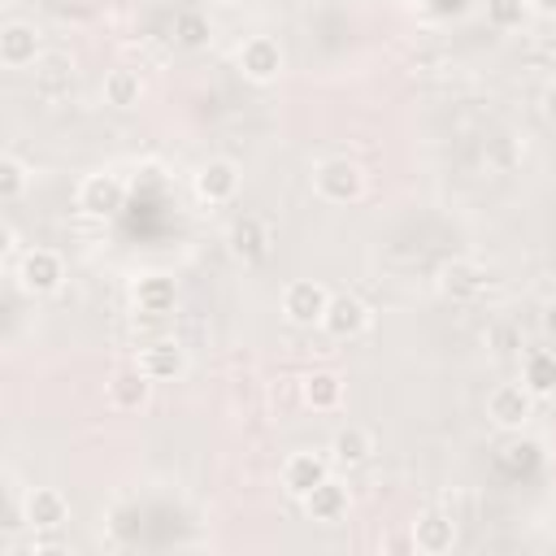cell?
<instances>
[{
  "label": "cell",
  "instance_id": "obj_1",
  "mask_svg": "<svg viewBox=\"0 0 556 556\" xmlns=\"http://www.w3.org/2000/svg\"><path fill=\"white\" fill-rule=\"evenodd\" d=\"M313 191L326 204H356L365 195V165L352 156H326L313 169Z\"/></svg>",
  "mask_w": 556,
  "mask_h": 556
},
{
  "label": "cell",
  "instance_id": "obj_2",
  "mask_svg": "<svg viewBox=\"0 0 556 556\" xmlns=\"http://www.w3.org/2000/svg\"><path fill=\"white\" fill-rule=\"evenodd\" d=\"M65 282V261L56 248H26L17 256V287L26 295H56Z\"/></svg>",
  "mask_w": 556,
  "mask_h": 556
},
{
  "label": "cell",
  "instance_id": "obj_3",
  "mask_svg": "<svg viewBox=\"0 0 556 556\" xmlns=\"http://www.w3.org/2000/svg\"><path fill=\"white\" fill-rule=\"evenodd\" d=\"M239 74L248 78V83H256V87H269V83H278V74H282V43L274 39V35H248L243 43H239Z\"/></svg>",
  "mask_w": 556,
  "mask_h": 556
},
{
  "label": "cell",
  "instance_id": "obj_4",
  "mask_svg": "<svg viewBox=\"0 0 556 556\" xmlns=\"http://www.w3.org/2000/svg\"><path fill=\"white\" fill-rule=\"evenodd\" d=\"M43 56V35L35 22H4L0 26V65L4 70H35Z\"/></svg>",
  "mask_w": 556,
  "mask_h": 556
},
{
  "label": "cell",
  "instance_id": "obj_5",
  "mask_svg": "<svg viewBox=\"0 0 556 556\" xmlns=\"http://www.w3.org/2000/svg\"><path fill=\"white\" fill-rule=\"evenodd\" d=\"M486 417L495 430H521L534 417V395L526 382H500L486 395Z\"/></svg>",
  "mask_w": 556,
  "mask_h": 556
},
{
  "label": "cell",
  "instance_id": "obj_6",
  "mask_svg": "<svg viewBox=\"0 0 556 556\" xmlns=\"http://www.w3.org/2000/svg\"><path fill=\"white\" fill-rule=\"evenodd\" d=\"M326 304H330V291L313 278H295L282 287V317L291 326H321Z\"/></svg>",
  "mask_w": 556,
  "mask_h": 556
},
{
  "label": "cell",
  "instance_id": "obj_7",
  "mask_svg": "<svg viewBox=\"0 0 556 556\" xmlns=\"http://www.w3.org/2000/svg\"><path fill=\"white\" fill-rule=\"evenodd\" d=\"M22 521L35 534H52V530H61L70 521V500L56 486H30L22 495Z\"/></svg>",
  "mask_w": 556,
  "mask_h": 556
},
{
  "label": "cell",
  "instance_id": "obj_8",
  "mask_svg": "<svg viewBox=\"0 0 556 556\" xmlns=\"http://www.w3.org/2000/svg\"><path fill=\"white\" fill-rule=\"evenodd\" d=\"M74 200H78V208L87 217H113L122 208V200H126V182L117 174H109V169H96V174H87L78 182V195Z\"/></svg>",
  "mask_w": 556,
  "mask_h": 556
},
{
  "label": "cell",
  "instance_id": "obj_9",
  "mask_svg": "<svg viewBox=\"0 0 556 556\" xmlns=\"http://www.w3.org/2000/svg\"><path fill=\"white\" fill-rule=\"evenodd\" d=\"M239 182H243V169L230 156H213L195 169V195L204 204H230L239 195Z\"/></svg>",
  "mask_w": 556,
  "mask_h": 556
},
{
  "label": "cell",
  "instance_id": "obj_10",
  "mask_svg": "<svg viewBox=\"0 0 556 556\" xmlns=\"http://www.w3.org/2000/svg\"><path fill=\"white\" fill-rule=\"evenodd\" d=\"M278 478H282V491H287L291 500H304L317 482L330 478V456H321V452H291V456L282 460Z\"/></svg>",
  "mask_w": 556,
  "mask_h": 556
},
{
  "label": "cell",
  "instance_id": "obj_11",
  "mask_svg": "<svg viewBox=\"0 0 556 556\" xmlns=\"http://www.w3.org/2000/svg\"><path fill=\"white\" fill-rule=\"evenodd\" d=\"M269 243H274L269 226H265L261 217H252V213H243V217L226 230V248H230V256L243 261V265H261V261H269Z\"/></svg>",
  "mask_w": 556,
  "mask_h": 556
},
{
  "label": "cell",
  "instance_id": "obj_12",
  "mask_svg": "<svg viewBox=\"0 0 556 556\" xmlns=\"http://www.w3.org/2000/svg\"><path fill=\"white\" fill-rule=\"evenodd\" d=\"M152 378L139 369V365H122V369H113V378L104 382V395H109V408H117V413H139L148 400H152Z\"/></svg>",
  "mask_w": 556,
  "mask_h": 556
},
{
  "label": "cell",
  "instance_id": "obj_13",
  "mask_svg": "<svg viewBox=\"0 0 556 556\" xmlns=\"http://www.w3.org/2000/svg\"><path fill=\"white\" fill-rule=\"evenodd\" d=\"M439 291L447 300H456V304H469V300H478L486 291V269L478 261H469V256H456V261H447L439 269Z\"/></svg>",
  "mask_w": 556,
  "mask_h": 556
},
{
  "label": "cell",
  "instance_id": "obj_14",
  "mask_svg": "<svg viewBox=\"0 0 556 556\" xmlns=\"http://www.w3.org/2000/svg\"><path fill=\"white\" fill-rule=\"evenodd\" d=\"M321 330L330 339H361L369 330V304L356 300V295H330L326 317H321Z\"/></svg>",
  "mask_w": 556,
  "mask_h": 556
},
{
  "label": "cell",
  "instance_id": "obj_15",
  "mask_svg": "<svg viewBox=\"0 0 556 556\" xmlns=\"http://www.w3.org/2000/svg\"><path fill=\"white\" fill-rule=\"evenodd\" d=\"M408 534H413V552H421V556H443L456 547V521H452V513H439V508L421 513L408 526Z\"/></svg>",
  "mask_w": 556,
  "mask_h": 556
},
{
  "label": "cell",
  "instance_id": "obj_16",
  "mask_svg": "<svg viewBox=\"0 0 556 556\" xmlns=\"http://www.w3.org/2000/svg\"><path fill=\"white\" fill-rule=\"evenodd\" d=\"M152 382H174L187 374V348H178L174 339H156L148 348H139V361H135Z\"/></svg>",
  "mask_w": 556,
  "mask_h": 556
},
{
  "label": "cell",
  "instance_id": "obj_17",
  "mask_svg": "<svg viewBox=\"0 0 556 556\" xmlns=\"http://www.w3.org/2000/svg\"><path fill=\"white\" fill-rule=\"evenodd\" d=\"M70 91H74V61L61 56V52H43L39 65H35V96L48 100V104H56Z\"/></svg>",
  "mask_w": 556,
  "mask_h": 556
},
{
  "label": "cell",
  "instance_id": "obj_18",
  "mask_svg": "<svg viewBox=\"0 0 556 556\" xmlns=\"http://www.w3.org/2000/svg\"><path fill=\"white\" fill-rule=\"evenodd\" d=\"M300 504H304V513H308L313 521L334 526V521H343V517H348V508H352V491H348L339 478H326V482H317Z\"/></svg>",
  "mask_w": 556,
  "mask_h": 556
},
{
  "label": "cell",
  "instance_id": "obj_19",
  "mask_svg": "<svg viewBox=\"0 0 556 556\" xmlns=\"http://www.w3.org/2000/svg\"><path fill=\"white\" fill-rule=\"evenodd\" d=\"M300 404L313 413H339L343 408V378L334 369H313L300 378Z\"/></svg>",
  "mask_w": 556,
  "mask_h": 556
},
{
  "label": "cell",
  "instance_id": "obj_20",
  "mask_svg": "<svg viewBox=\"0 0 556 556\" xmlns=\"http://www.w3.org/2000/svg\"><path fill=\"white\" fill-rule=\"evenodd\" d=\"M374 456V434L365 430V426H343V430H334V439H330V465H339V469H361L365 460Z\"/></svg>",
  "mask_w": 556,
  "mask_h": 556
},
{
  "label": "cell",
  "instance_id": "obj_21",
  "mask_svg": "<svg viewBox=\"0 0 556 556\" xmlns=\"http://www.w3.org/2000/svg\"><path fill=\"white\" fill-rule=\"evenodd\" d=\"M100 96H104L109 109H135V104L143 100V78H139V70L113 65V70L104 74V83H100Z\"/></svg>",
  "mask_w": 556,
  "mask_h": 556
},
{
  "label": "cell",
  "instance_id": "obj_22",
  "mask_svg": "<svg viewBox=\"0 0 556 556\" xmlns=\"http://www.w3.org/2000/svg\"><path fill=\"white\" fill-rule=\"evenodd\" d=\"M521 382L530 387L534 400L556 395V352L552 348H534L521 356Z\"/></svg>",
  "mask_w": 556,
  "mask_h": 556
},
{
  "label": "cell",
  "instance_id": "obj_23",
  "mask_svg": "<svg viewBox=\"0 0 556 556\" xmlns=\"http://www.w3.org/2000/svg\"><path fill=\"white\" fill-rule=\"evenodd\" d=\"M135 304L139 313H152V317H165L174 308V282L165 274H148L135 282Z\"/></svg>",
  "mask_w": 556,
  "mask_h": 556
},
{
  "label": "cell",
  "instance_id": "obj_24",
  "mask_svg": "<svg viewBox=\"0 0 556 556\" xmlns=\"http://www.w3.org/2000/svg\"><path fill=\"white\" fill-rule=\"evenodd\" d=\"M30 187V165L13 152L0 156V200H22Z\"/></svg>",
  "mask_w": 556,
  "mask_h": 556
},
{
  "label": "cell",
  "instance_id": "obj_25",
  "mask_svg": "<svg viewBox=\"0 0 556 556\" xmlns=\"http://www.w3.org/2000/svg\"><path fill=\"white\" fill-rule=\"evenodd\" d=\"M530 13V0H486V22L495 30H517Z\"/></svg>",
  "mask_w": 556,
  "mask_h": 556
},
{
  "label": "cell",
  "instance_id": "obj_26",
  "mask_svg": "<svg viewBox=\"0 0 556 556\" xmlns=\"http://www.w3.org/2000/svg\"><path fill=\"white\" fill-rule=\"evenodd\" d=\"M204 35H208V22L204 17H195V13H182L178 17V43L195 48V43H204Z\"/></svg>",
  "mask_w": 556,
  "mask_h": 556
},
{
  "label": "cell",
  "instance_id": "obj_27",
  "mask_svg": "<svg viewBox=\"0 0 556 556\" xmlns=\"http://www.w3.org/2000/svg\"><path fill=\"white\" fill-rule=\"evenodd\" d=\"M539 326H543V334L556 343V300H547V304H543V313H539Z\"/></svg>",
  "mask_w": 556,
  "mask_h": 556
},
{
  "label": "cell",
  "instance_id": "obj_28",
  "mask_svg": "<svg viewBox=\"0 0 556 556\" xmlns=\"http://www.w3.org/2000/svg\"><path fill=\"white\" fill-rule=\"evenodd\" d=\"M543 117H547V122L556 126V83H552V87L543 91Z\"/></svg>",
  "mask_w": 556,
  "mask_h": 556
},
{
  "label": "cell",
  "instance_id": "obj_29",
  "mask_svg": "<svg viewBox=\"0 0 556 556\" xmlns=\"http://www.w3.org/2000/svg\"><path fill=\"white\" fill-rule=\"evenodd\" d=\"M530 4H543V9H556V0H530Z\"/></svg>",
  "mask_w": 556,
  "mask_h": 556
}]
</instances>
